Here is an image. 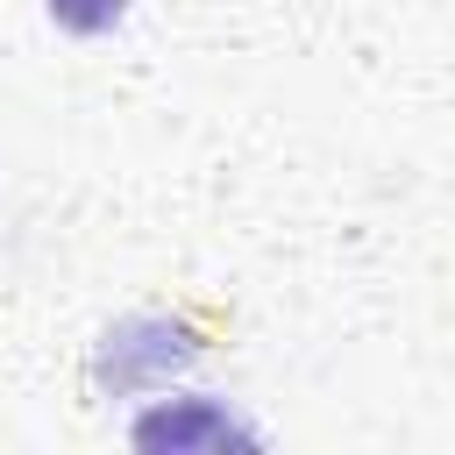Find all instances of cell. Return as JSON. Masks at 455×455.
I'll return each mask as SVG.
<instances>
[{
  "label": "cell",
  "instance_id": "6da1fadb",
  "mask_svg": "<svg viewBox=\"0 0 455 455\" xmlns=\"http://www.w3.org/2000/svg\"><path fill=\"white\" fill-rule=\"evenodd\" d=\"M43 14H50L64 36H107V28L128 14V0H43Z\"/></svg>",
  "mask_w": 455,
  "mask_h": 455
}]
</instances>
